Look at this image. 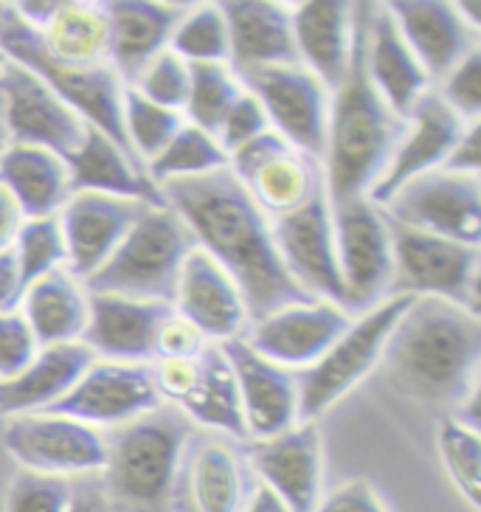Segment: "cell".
Masks as SVG:
<instances>
[{"mask_svg":"<svg viewBox=\"0 0 481 512\" xmlns=\"http://www.w3.org/2000/svg\"><path fill=\"white\" fill-rule=\"evenodd\" d=\"M158 189L166 206L192 231L197 248L237 285L248 324L290 304L313 302V296H307L285 271L273 242L271 220L228 166L200 178L166 181Z\"/></svg>","mask_w":481,"mask_h":512,"instance_id":"1","label":"cell"},{"mask_svg":"<svg viewBox=\"0 0 481 512\" xmlns=\"http://www.w3.org/2000/svg\"><path fill=\"white\" fill-rule=\"evenodd\" d=\"M375 3H352V60L338 91L330 93L324 189L330 206L352 197H369V189L389 164L391 152L406 130L366 74V29Z\"/></svg>","mask_w":481,"mask_h":512,"instance_id":"2","label":"cell"},{"mask_svg":"<svg viewBox=\"0 0 481 512\" xmlns=\"http://www.w3.org/2000/svg\"><path fill=\"white\" fill-rule=\"evenodd\" d=\"M380 361L408 394L459 406L479 389V313L431 296L411 299L386 338Z\"/></svg>","mask_w":481,"mask_h":512,"instance_id":"3","label":"cell"},{"mask_svg":"<svg viewBox=\"0 0 481 512\" xmlns=\"http://www.w3.org/2000/svg\"><path fill=\"white\" fill-rule=\"evenodd\" d=\"M195 425L175 406L107 428L102 493L116 512H175L183 453Z\"/></svg>","mask_w":481,"mask_h":512,"instance_id":"4","label":"cell"},{"mask_svg":"<svg viewBox=\"0 0 481 512\" xmlns=\"http://www.w3.org/2000/svg\"><path fill=\"white\" fill-rule=\"evenodd\" d=\"M0 57L26 68L37 79H43L57 99L74 110L88 127H96L119 147L133 164L144 172L138 158L127 144L124 121H121V85L119 74L110 65H71L51 57L43 46L40 31L20 20L12 3H0Z\"/></svg>","mask_w":481,"mask_h":512,"instance_id":"5","label":"cell"},{"mask_svg":"<svg viewBox=\"0 0 481 512\" xmlns=\"http://www.w3.org/2000/svg\"><path fill=\"white\" fill-rule=\"evenodd\" d=\"M195 248L192 231L169 206H144L119 248L82 287L88 293L172 304L183 262Z\"/></svg>","mask_w":481,"mask_h":512,"instance_id":"6","label":"cell"},{"mask_svg":"<svg viewBox=\"0 0 481 512\" xmlns=\"http://www.w3.org/2000/svg\"><path fill=\"white\" fill-rule=\"evenodd\" d=\"M386 223L394 259L389 296H431L479 313V245L434 237L389 217Z\"/></svg>","mask_w":481,"mask_h":512,"instance_id":"7","label":"cell"},{"mask_svg":"<svg viewBox=\"0 0 481 512\" xmlns=\"http://www.w3.org/2000/svg\"><path fill=\"white\" fill-rule=\"evenodd\" d=\"M411 296H389L372 310L352 318L349 330L313 366L296 372L299 380V422H316L352 386H358L380 363L386 338L406 313Z\"/></svg>","mask_w":481,"mask_h":512,"instance_id":"8","label":"cell"},{"mask_svg":"<svg viewBox=\"0 0 481 512\" xmlns=\"http://www.w3.org/2000/svg\"><path fill=\"white\" fill-rule=\"evenodd\" d=\"M150 369L161 400L186 414L192 425L197 422L226 439L248 442L234 369L220 344L211 341L186 361H152Z\"/></svg>","mask_w":481,"mask_h":512,"instance_id":"9","label":"cell"},{"mask_svg":"<svg viewBox=\"0 0 481 512\" xmlns=\"http://www.w3.org/2000/svg\"><path fill=\"white\" fill-rule=\"evenodd\" d=\"M0 445L17 470L43 476H93L105 465V431L34 411L3 420Z\"/></svg>","mask_w":481,"mask_h":512,"instance_id":"10","label":"cell"},{"mask_svg":"<svg viewBox=\"0 0 481 512\" xmlns=\"http://www.w3.org/2000/svg\"><path fill=\"white\" fill-rule=\"evenodd\" d=\"M330 209L346 310L352 316H361L389 299L394 271L389 223L369 197H352Z\"/></svg>","mask_w":481,"mask_h":512,"instance_id":"11","label":"cell"},{"mask_svg":"<svg viewBox=\"0 0 481 512\" xmlns=\"http://www.w3.org/2000/svg\"><path fill=\"white\" fill-rule=\"evenodd\" d=\"M389 220L465 245L481 242V181L451 169H431L403 183L377 206Z\"/></svg>","mask_w":481,"mask_h":512,"instance_id":"12","label":"cell"},{"mask_svg":"<svg viewBox=\"0 0 481 512\" xmlns=\"http://www.w3.org/2000/svg\"><path fill=\"white\" fill-rule=\"evenodd\" d=\"M240 85L262 105L268 124L293 150L324 161L330 91L301 65H271L237 74Z\"/></svg>","mask_w":481,"mask_h":512,"instance_id":"13","label":"cell"},{"mask_svg":"<svg viewBox=\"0 0 481 512\" xmlns=\"http://www.w3.org/2000/svg\"><path fill=\"white\" fill-rule=\"evenodd\" d=\"M271 231L279 259H282L285 271L290 273V279L307 296L338 304L346 310V290L341 268H338L327 189L316 192L296 211L271 220Z\"/></svg>","mask_w":481,"mask_h":512,"instance_id":"14","label":"cell"},{"mask_svg":"<svg viewBox=\"0 0 481 512\" xmlns=\"http://www.w3.org/2000/svg\"><path fill=\"white\" fill-rule=\"evenodd\" d=\"M228 169L248 189L268 220L296 211L324 189V166L316 158L293 150L273 130L231 152Z\"/></svg>","mask_w":481,"mask_h":512,"instance_id":"15","label":"cell"},{"mask_svg":"<svg viewBox=\"0 0 481 512\" xmlns=\"http://www.w3.org/2000/svg\"><path fill=\"white\" fill-rule=\"evenodd\" d=\"M164 406L155 389L150 363H116L96 361L76 380V386L46 414L85 422L91 428L107 431L124 422L136 420Z\"/></svg>","mask_w":481,"mask_h":512,"instance_id":"16","label":"cell"},{"mask_svg":"<svg viewBox=\"0 0 481 512\" xmlns=\"http://www.w3.org/2000/svg\"><path fill=\"white\" fill-rule=\"evenodd\" d=\"M0 93L6 102V124L12 144L40 147L60 155L62 161H68L82 147L88 124L31 71L3 60Z\"/></svg>","mask_w":481,"mask_h":512,"instance_id":"17","label":"cell"},{"mask_svg":"<svg viewBox=\"0 0 481 512\" xmlns=\"http://www.w3.org/2000/svg\"><path fill=\"white\" fill-rule=\"evenodd\" d=\"M234 369L248 442L279 437L299 425V380L279 363L262 358L245 338L220 344Z\"/></svg>","mask_w":481,"mask_h":512,"instance_id":"18","label":"cell"},{"mask_svg":"<svg viewBox=\"0 0 481 512\" xmlns=\"http://www.w3.org/2000/svg\"><path fill=\"white\" fill-rule=\"evenodd\" d=\"M352 318L355 316H349L338 304L313 299L290 304L285 310H276L273 316L248 324L242 338L262 358L279 363L290 372H301L313 366L349 330Z\"/></svg>","mask_w":481,"mask_h":512,"instance_id":"19","label":"cell"},{"mask_svg":"<svg viewBox=\"0 0 481 512\" xmlns=\"http://www.w3.org/2000/svg\"><path fill=\"white\" fill-rule=\"evenodd\" d=\"M248 465L290 512H316L324 479V451L316 422H299L271 439L251 442Z\"/></svg>","mask_w":481,"mask_h":512,"instance_id":"20","label":"cell"},{"mask_svg":"<svg viewBox=\"0 0 481 512\" xmlns=\"http://www.w3.org/2000/svg\"><path fill=\"white\" fill-rule=\"evenodd\" d=\"M465 127L467 121L459 119L451 107L439 99V93H425L406 119V130L391 152L383 175L369 189V200L375 206H383L403 183L422 172L439 169L456 147V141L462 138Z\"/></svg>","mask_w":481,"mask_h":512,"instance_id":"21","label":"cell"},{"mask_svg":"<svg viewBox=\"0 0 481 512\" xmlns=\"http://www.w3.org/2000/svg\"><path fill=\"white\" fill-rule=\"evenodd\" d=\"M147 203L121 200V197L96 195V192H71L60 209V226L65 237L68 262L65 268L85 282L119 248L124 234L136 223Z\"/></svg>","mask_w":481,"mask_h":512,"instance_id":"22","label":"cell"},{"mask_svg":"<svg viewBox=\"0 0 481 512\" xmlns=\"http://www.w3.org/2000/svg\"><path fill=\"white\" fill-rule=\"evenodd\" d=\"M169 316L172 304L166 302L88 293V324L82 332V344L99 361L152 363L155 338Z\"/></svg>","mask_w":481,"mask_h":512,"instance_id":"23","label":"cell"},{"mask_svg":"<svg viewBox=\"0 0 481 512\" xmlns=\"http://www.w3.org/2000/svg\"><path fill=\"white\" fill-rule=\"evenodd\" d=\"M172 310L214 344L240 338L248 327V313L237 285L200 248H195L183 262Z\"/></svg>","mask_w":481,"mask_h":512,"instance_id":"24","label":"cell"},{"mask_svg":"<svg viewBox=\"0 0 481 512\" xmlns=\"http://www.w3.org/2000/svg\"><path fill=\"white\" fill-rule=\"evenodd\" d=\"M408 48L422 65L428 79H442L479 48V31L459 17L453 3L445 0H394L386 3Z\"/></svg>","mask_w":481,"mask_h":512,"instance_id":"25","label":"cell"},{"mask_svg":"<svg viewBox=\"0 0 481 512\" xmlns=\"http://www.w3.org/2000/svg\"><path fill=\"white\" fill-rule=\"evenodd\" d=\"M102 6L110 23V68L119 74L124 88L136 82L155 54L169 48L172 31L189 12L186 3L155 0H110Z\"/></svg>","mask_w":481,"mask_h":512,"instance_id":"26","label":"cell"},{"mask_svg":"<svg viewBox=\"0 0 481 512\" xmlns=\"http://www.w3.org/2000/svg\"><path fill=\"white\" fill-rule=\"evenodd\" d=\"M293 43L299 65L327 91H338L352 60V3L307 0L290 6Z\"/></svg>","mask_w":481,"mask_h":512,"instance_id":"27","label":"cell"},{"mask_svg":"<svg viewBox=\"0 0 481 512\" xmlns=\"http://www.w3.org/2000/svg\"><path fill=\"white\" fill-rule=\"evenodd\" d=\"M228 26L234 74L271 68V65H299L290 9L271 0H226L220 3Z\"/></svg>","mask_w":481,"mask_h":512,"instance_id":"28","label":"cell"},{"mask_svg":"<svg viewBox=\"0 0 481 512\" xmlns=\"http://www.w3.org/2000/svg\"><path fill=\"white\" fill-rule=\"evenodd\" d=\"M366 74L377 96L403 121L411 116L414 105L428 93L431 85V79L403 40L389 9L377 3L366 29Z\"/></svg>","mask_w":481,"mask_h":512,"instance_id":"29","label":"cell"},{"mask_svg":"<svg viewBox=\"0 0 481 512\" xmlns=\"http://www.w3.org/2000/svg\"><path fill=\"white\" fill-rule=\"evenodd\" d=\"M248 490L251 487L242 456L228 439L211 434L189 439L183 453L178 496L186 493L192 512H240Z\"/></svg>","mask_w":481,"mask_h":512,"instance_id":"30","label":"cell"},{"mask_svg":"<svg viewBox=\"0 0 481 512\" xmlns=\"http://www.w3.org/2000/svg\"><path fill=\"white\" fill-rule=\"evenodd\" d=\"M96 361L82 341L40 347L34 361L12 380L0 383V417L48 411L76 386V380Z\"/></svg>","mask_w":481,"mask_h":512,"instance_id":"31","label":"cell"},{"mask_svg":"<svg viewBox=\"0 0 481 512\" xmlns=\"http://www.w3.org/2000/svg\"><path fill=\"white\" fill-rule=\"evenodd\" d=\"M65 166L71 192H96L147 206H166L161 189L96 127L85 130L82 147L65 161Z\"/></svg>","mask_w":481,"mask_h":512,"instance_id":"32","label":"cell"},{"mask_svg":"<svg viewBox=\"0 0 481 512\" xmlns=\"http://www.w3.org/2000/svg\"><path fill=\"white\" fill-rule=\"evenodd\" d=\"M20 313L40 347L74 344L88 324V290L68 268H57L23 290Z\"/></svg>","mask_w":481,"mask_h":512,"instance_id":"33","label":"cell"},{"mask_svg":"<svg viewBox=\"0 0 481 512\" xmlns=\"http://www.w3.org/2000/svg\"><path fill=\"white\" fill-rule=\"evenodd\" d=\"M0 186L15 197L23 217L60 214L71 197L68 166L60 155L23 144H9L0 155Z\"/></svg>","mask_w":481,"mask_h":512,"instance_id":"34","label":"cell"},{"mask_svg":"<svg viewBox=\"0 0 481 512\" xmlns=\"http://www.w3.org/2000/svg\"><path fill=\"white\" fill-rule=\"evenodd\" d=\"M51 57L71 65H110V23L102 3L65 0L40 31Z\"/></svg>","mask_w":481,"mask_h":512,"instance_id":"35","label":"cell"},{"mask_svg":"<svg viewBox=\"0 0 481 512\" xmlns=\"http://www.w3.org/2000/svg\"><path fill=\"white\" fill-rule=\"evenodd\" d=\"M223 166H228V152L220 147V141L186 121L164 150L144 166V175L155 186H161L178 178H200Z\"/></svg>","mask_w":481,"mask_h":512,"instance_id":"36","label":"cell"},{"mask_svg":"<svg viewBox=\"0 0 481 512\" xmlns=\"http://www.w3.org/2000/svg\"><path fill=\"white\" fill-rule=\"evenodd\" d=\"M242 85L228 62L189 65V96L183 105V119L217 136L231 105L240 99Z\"/></svg>","mask_w":481,"mask_h":512,"instance_id":"37","label":"cell"},{"mask_svg":"<svg viewBox=\"0 0 481 512\" xmlns=\"http://www.w3.org/2000/svg\"><path fill=\"white\" fill-rule=\"evenodd\" d=\"M121 121H124L127 144L141 166L150 164L186 124L183 113L155 105L150 99H144L136 88H124L121 93Z\"/></svg>","mask_w":481,"mask_h":512,"instance_id":"38","label":"cell"},{"mask_svg":"<svg viewBox=\"0 0 481 512\" xmlns=\"http://www.w3.org/2000/svg\"><path fill=\"white\" fill-rule=\"evenodd\" d=\"M169 51H175L189 65L203 62H228L231 43H228V26L220 3H203L189 6L169 37Z\"/></svg>","mask_w":481,"mask_h":512,"instance_id":"39","label":"cell"},{"mask_svg":"<svg viewBox=\"0 0 481 512\" xmlns=\"http://www.w3.org/2000/svg\"><path fill=\"white\" fill-rule=\"evenodd\" d=\"M12 251L20 265L23 287L37 282L40 276L65 268L68 251H65V237H62L60 214H46V217H26L17 231Z\"/></svg>","mask_w":481,"mask_h":512,"instance_id":"40","label":"cell"},{"mask_svg":"<svg viewBox=\"0 0 481 512\" xmlns=\"http://www.w3.org/2000/svg\"><path fill=\"white\" fill-rule=\"evenodd\" d=\"M439 453L445 470L459 487V493L467 498V504L473 510H479L481 504V439L479 431H470L462 422L453 417H445L439 425V437H436Z\"/></svg>","mask_w":481,"mask_h":512,"instance_id":"41","label":"cell"},{"mask_svg":"<svg viewBox=\"0 0 481 512\" xmlns=\"http://www.w3.org/2000/svg\"><path fill=\"white\" fill-rule=\"evenodd\" d=\"M71 501H74L71 479L15 470L3 493V512H68Z\"/></svg>","mask_w":481,"mask_h":512,"instance_id":"42","label":"cell"},{"mask_svg":"<svg viewBox=\"0 0 481 512\" xmlns=\"http://www.w3.org/2000/svg\"><path fill=\"white\" fill-rule=\"evenodd\" d=\"M130 88H136L144 99H150L155 105L183 113L186 96H189V62H183L175 51L164 48L141 68V74Z\"/></svg>","mask_w":481,"mask_h":512,"instance_id":"43","label":"cell"},{"mask_svg":"<svg viewBox=\"0 0 481 512\" xmlns=\"http://www.w3.org/2000/svg\"><path fill=\"white\" fill-rule=\"evenodd\" d=\"M439 99L451 107L459 119L479 121L481 116V48L470 51L453 71L442 76Z\"/></svg>","mask_w":481,"mask_h":512,"instance_id":"44","label":"cell"},{"mask_svg":"<svg viewBox=\"0 0 481 512\" xmlns=\"http://www.w3.org/2000/svg\"><path fill=\"white\" fill-rule=\"evenodd\" d=\"M37 338L20 310L0 313V383L17 377L37 355Z\"/></svg>","mask_w":481,"mask_h":512,"instance_id":"45","label":"cell"},{"mask_svg":"<svg viewBox=\"0 0 481 512\" xmlns=\"http://www.w3.org/2000/svg\"><path fill=\"white\" fill-rule=\"evenodd\" d=\"M268 130H271V124H268V116H265L262 105L242 88L240 99L231 105V110L226 113V119H223V124H220V130H217L214 138L231 155L234 150L245 147L248 141H254L256 136L268 133Z\"/></svg>","mask_w":481,"mask_h":512,"instance_id":"46","label":"cell"},{"mask_svg":"<svg viewBox=\"0 0 481 512\" xmlns=\"http://www.w3.org/2000/svg\"><path fill=\"white\" fill-rule=\"evenodd\" d=\"M211 341L203 332L192 327L186 318H181L175 310L166 318L155 338V358L152 361H186L195 358L203 349L209 347Z\"/></svg>","mask_w":481,"mask_h":512,"instance_id":"47","label":"cell"},{"mask_svg":"<svg viewBox=\"0 0 481 512\" xmlns=\"http://www.w3.org/2000/svg\"><path fill=\"white\" fill-rule=\"evenodd\" d=\"M316 512H386V507L372 484L352 479V482L338 484L330 496L321 498Z\"/></svg>","mask_w":481,"mask_h":512,"instance_id":"48","label":"cell"},{"mask_svg":"<svg viewBox=\"0 0 481 512\" xmlns=\"http://www.w3.org/2000/svg\"><path fill=\"white\" fill-rule=\"evenodd\" d=\"M481 166V121H467L465 133L456 141L451 155L445 158L442 169L462 172V175H479Z\"/></svg>","mask_w":481,"mask_h":512,"instance_id":"49","label":"cell"},{"mask_svg":"<svg viewBox=\"0 0 481 512\" xmlns=\"http://www.w3.org/2000/svg\"><path fill=\"white\" fill-rule=\"evenodd\" d=\"M23 276H20V265L12 248L0 251V313L17 310V304L23 299Z\"/></svg>","mask_w":481,"mask_h":512,"instance_id":"50","label":"cell"},{"mask_svg":"<svg viewBox=\"0 0 481 512\" xmlns=\"http://www.w3.org/2000/svg\"><path fill=\"white\" fill-rule=\"evenodd\" d=\"M68 512H116L107 504L102 484H99V473L93 476H82V482H74V501Z\"/></svg>","mask_w":481,"mask_h":512,"instance_id":"51","label":"cell"},{"mask_svg":"<svg viewBox=\"0 0 481 512\" xmlns=\"http://www.w3.org/2000/svg\"><path fill=\"white\" fill-rule=\"evenodd\" d=\"M23 220L26 217H23V211L15 203V197L0 186V251L3 248H12V242H15Z\"/></svg>","mask_w":481,"mask_h":512,"instance_id":"52","label":"cell"},{"mask_svg":"<svg viewBox=\"0 0 481 512\" xmlns=\"http://www.w3.org/2000/svg\"><path fill=\"white\" fill-rule=\"evenodd\" d=\"M240 512H290V507L265 484H254L248 490V498H245Z\"/></svg>","mask_w":481,"mask_h":512,"instance_id":"53","label":"cell"},{"mask_svg":"<svg viewBox=\"0 0 481 512\" xmlns=\"http://www.w3.org/2000/svg\"><path fill=\"white\" fill-rule=\"evenodd\" d=\"M12 138H9V124H6V102H3V93H0V155L9 150Z\"/></svg>","mask_w":481,"mask_h":512,"instance_id":"54","label":"cell"},{"mask_svg":"<svg viewBox=\"0 0 481 512\" xmlns=\"http://www.w3.org/2000/svg\"><path fill=\"white\" fill-rule=\"evenodd\" d=\"M0 65H3V57H0Z\"/></svg>","mask_w":481,"mask_h":512,"instance_id":"55","label":"cell"}]
</instances>
